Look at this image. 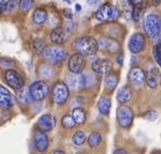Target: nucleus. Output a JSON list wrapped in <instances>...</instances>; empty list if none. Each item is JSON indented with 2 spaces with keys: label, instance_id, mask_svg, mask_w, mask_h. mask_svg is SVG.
<instances>
[{
  "label": "nucleus",
  "instance_id": "1",
  "mask_svg": "<svg viewBox=\"0 0 161 154\" xmlns=\"http://www.w3.org/2000/svg\"><path fill=\"white\" fill-rule=\"evenodd\" d=\"M74 49L77 51V53H80L83 56H92L98 50V42L93 37H80L75 40Z\"/></svg>",
  "mask_w": 161,
  "mask_h": 154
},
{
  "label": "nucleus",
  "instance_id": "2",
  "mask_svg": "<svg viewBox=\"0 0 161 154\" xmlns=\"http://www.w3.org/2000/svg\"><path fill=\"white\" fill-rule=\"evenodd\" d=\"M144 29L151 38H158L161 35V19L156 14H148L144 20Z\"/></svg>",
  "mask_w": 161,
  "mask_h": 154
},
{
  "label": "nucleus",
  "instance_id": "3",
  "mask_svg": "<svg viewBox=\"0 0 161 154\" xmlns=\"http://www.w3.org/2000/svg\"><path fill=\"white\" fill-rule=\"evenodd\" d=\"M42 56H44L45 60H47L48 62L53 63V64H58L65 60L67 51L58 46H48L44 49Z\"/></svg>",
  "mask_w": 161,
  "mask_h": 154
},
{
  "label": "nucleus",
  "instance_id": "4",
  "mask_svg": "<svg viewBox=\"0 0 161 154\" xmlns=\"http://www.w3.org/2000/svg\"><path fill=\"white\" fill-rule=\"evenodd\" d=\"M119 16L120 11L118 10V8L109 3L103 4L96 12V19L100 22H113L117 21Z\"/></svg>",
  "mask_w": 161,
  "mask_h": 154
},
{
  "label": "nucleus",
  "instance_id": "5",
  "mask_svg": "<svg viewBox=\"0 0 161 154\" xmlns=\"http://www.w3.org/2000/svg\"><path fill=\"white\" fill-rule=\"evenodd\" d=\"M28 89H30L31 97H32V99L35 101L44 100V99L48 96V92H49L48 85L45 82H42V80L33 82Z\"/></svg>",
  "mask_w": 161,
  "mask_h": 154
},
{
  "label": "nucleus",
  "instance_id": "6",
  "mask_svg": "<svg viewBox=\"0 0 161 154\" xmlns=\"http://www.w3.org/2000/svg\"><path fill=\"white\" fill-rule=\"evenodd\" d=\"M69 92H70V90H69L67 84H64V82H57L53 86V93H51L53 101L56 104H59V105L64 104L69 98Z\"/></svg>",
  "mask_w": 161,
  "mask_h": 154
},
{
  "label": "nucleus",
  "instance_id": "7",
  "mask_svg": "<svg viewBox=\"0 0 161 154\" xmlns=\"http://www.w3.org/2000/svg\"><path fill=\"white\" fill-rule=\"evenodd\" d=\"M133 117H134L133 112H132V110L129 106L122 105L118 109L117 118L120 126L124 127V128H129L132 125V123H133Z\"/></svg>",
  "mask_w": 161,
  "mask_h": 154
},
{
  "label": "nucleus",
  "instance_id": "8",
  "mask_svg": "<svg viewBox=\"0 0 161 154\" xmlns=\"http://www.w3.org/2000/svg\"><path fill=\"white\" fill-rule=\"evenodd\" d=\"M69 70L73 74H80L86 65V60L80 53H75L69 60Z\"/></svg>",
  "mask_w": 161,
  "mask_h": 154
},
{
  "label": "nucleus",
  "instance_id": "9",
  "mask_svg": "<svg viewBox=\"0 0 161 154\" xmlns=\"http://www.w3.org/2000/svg\"><path fill=\"white\" fill-rule=\"evenodd\" d=\"M127 79H129V82L132 86L141 88L146 82V74L142 68L133 67V68H131V71L129 72Z\"/></svg>",
  "mask_w": 161,
  "mask_h": 154
},
{
  "label": "nucleus",
  "instance_id": "10",
  "mask_svg": "<svg viewBox=\"0 0 161 154\" xmlns=\"http://www.w3.org/2000/svg\"><path fill=\"white\" fill-rule=\"evenodd\" d=\"M4 80L14 90H20L24 87V80L18 72L13 70H8L4 73Z\"/></svg>",
  "mask_w": 161,
  "mask_h": 154
},
{
  "label": "nucleus",
  "instance_id": "11",
  "mask_svg": "<svg viewBox=\"0 0 161 154\" xmlns=\"http://www.w3.org/2000/svg\"><path fill=\"white\" fill-rule=\"evenodd\" d=\"M145 48V37L143 34H136L132 35L129 41V49L132 53H139L141 51H143V49Z\"/></svg>",
  "mask_w": 161,
  "mask_h": 154
},
{
  "label": "nucleus",
  "instance_id": "12",
  "mask_svg": "<svg viewBox=\"0 0 161 154\" xmlns=\"http://www.w3.org/2000/svg\"><path fill=\"white\" fill-rule=\"evenodd\" d=\"M54 125H56V118L51 114H44L39 117L38 122H37V126L40 131H50L53 129Z\"/></svg>",
  "mask_w": 161,
  "mask_h": 154
},
{
  "label": "nucleus",
  "instance_id": "13",
  "mask_svg": "<svg viewBox=\"0 0 161 154\" xmlns=\"http://www.w3.org/2000/svg\"><path fill=\"white\" fill-rule=\"evenodd\" d=\"M92 68L95 73L100 75H108L111 72V68H112V64L109 60L106 59H98L93 63Z\"/></svg>",
  "mask_w": 161,
  "mask_h": 154
},
{
  "label": "nucleus",
  "instance_id": "14",
  "mask_svg": "<svg viewBox=\"0 0 161 154\" xmlns=\"http://www.w3.org/2000/svg\"><path fill=\"white\" fill-rule=\"evenodd\" d=\"M34 142H35V148H36V150L38 152H45L49 144L48 136L46 135V132L38 130V131L35 132Z\"/></svg>",
  "mask_w": 161,
  "mask_h": 154
},
{
  "label": "nucleus",
  "instance_id": "15",
  "mask_svg": "<svg viewBox=\"0 0 161 154\" xmlns=\"http://www.w3.org/2000/svg\"><path fill=\"white\" fill-rule=\"evenodd\" d=\"M146 82L150 88L155 89L161 84V74L159 70L156 67H151L146 74Z\"/></svg>",
  "mask_w": 161,
  "mask_h": 154
},
{
  "label": "nucleus",
  "instance_id": "16",
  "mask_svg": "<svg viewBox=\"0 0 161 154\" xmlns=\"http://www.w3.org/2000/svg\"><path fill=\"white\" fill-rule=\"evenodd\" d=\"M51 41L57 45L63 44L68 39V30L63 27H56L50 34Z\"/></svg>",
  "mask_w": 161,
  "mask_h": 154
},
{
  "label": "nucleus",
  "instance_id": "17",
  "mask_svg": "<svg viewBox=\"0 0 161 154\" xmlns=\"http://www.w3.org/2000/svg\"><path fill=\"white\" fill-rule=\"evenodd\" d=\"M97 42H98V48L100 50L115 52L119 49V44L115 40H112L110 38H100Z\"/></svg>",
  "mask_w": 161,
  "mask_h": 154
},
{
  "label": "nucleus",
  "instance_id": "18",
  "mask_svg": "<svg viewBox=\"0 0 161 154\" xmlns=\"http://www.w3.org/2000/svg\"><path fill=\"white\" fill-rule=\"evenodd\" d=\"M132 98V91L130 89L129 86H123L122 88L119 89L117 94V100L119 101V103L124 104L127 103Z\"/></svg>",
  "mask_w": 161,
  "mask_h": 154
},
{
  "label": "nucleus",
  "instance_id": "19",
  "mask_svg": "<svg viewBox=\"0 0 161 154\" xmlns=\"http://www.w3.org/2000/svg\"><path fill=\"white\" fill-rule=\"evenodd\" d=\"M47 16L48 15H47L46 10L42 8H38L34 11V13H33V22H34V24H36V25H42L46 22Z\"/></svg>",
  "mask_w": 161,
  "mask_h": 154
},
{
  "label": "nucleus",
  "instance_id": "20",
  "mask_svg": "<svg viewBox=\"0 0 161 154\" xmlns=\"http://www.w3.org/2000/svg\"><path fill=\"white\" fill-rule=\"evenodd\" d=\"M118 82H119V77L115 73H112V74H108L107 77L105 79V87L106 89L109 90V91H113L118 86Z\"/></svg>",
  "mask_w": 161,
  "mask_h": 154
},
{
  "label": "nucleus",
  "instance_id": "21",
  "mask_svg": "<svg viewBox=\"0 0 161 154\" xmlns=\"http://www.w3.org/2000/svg\"><path fill=\"white\" fill-rule=\"evenodd\" d=\"M98 110L101 114L103 115H108L109 112H110V109H111V101L110 99L106 98V97H103V98L99 99L98 101Z\"/></svg>",
  "mask_w": 161,
  "mask_h": 154
},
{
  "label": "nucleus",
  "instance_id": "22",
  "mask_svg": "<svg viewBox=\"0 0 161 154\" xmlns=\"http://www.w3.org/2000/svg\"><path fill=\"white\" fill-rule=\"evenodd\" d=\"M72 117L74 118L75 123L79 125H82L86 122V112L80 108H75L72 112Z\"/></svg>",
  "mask_w": 161,
  "mask_h": 154
},
{
  "label": "nucleus",
  "instance_id": "23",
  "mask_svg": "<svg viewBox=\"0 0 161 154\" xmlns=\"http://www.w3.org/2000/svg\"><path fill=\"white\" fill-rule=\"evenodd\" d=\"M18 100L20 103L22 104H27L31 102L32 100V97L30 93V89H25L24 87L18 90Z\"/></svg>",
  "mask_w": 161,
  "mask_h": 154
},
{
  "label": "nucleus",
  "instance_id": "24",
  "mask_svg": "<svg viewBox=\"0 0 161 154\" xmlns=\"http://www.w3.org/2000/svg\"><path fill=\"white\" fill-rule=\"evenodd\" d=\"M103 141V136L99 132H92L88 137V144L91 148H96Z\"/></svg>",
  "mask_w": 161,
  "mask_h": 154
},
{
  "label": "nucleus",
  "instance_id": "25",
  "mask_svg": "<svg viewBox=\"0 0 161 154\" xmlns=\"http://www.w3.org/2000/svg\"><path fill=\"white\" fill-rule=\"evenodd\" d=\"M0 106L3 109H11L13 106V100L12 96H4V94H0Z\"/></svg>",
  "mask_w": 161,
  "mask_h": 154
},
{
  "label": "nucleus",
  "instance_id": "26",
  "mask_svg": "<svg viewBox=\"0 0 161 154\" xmlns=\"http://www.w3.org/2000/svg\"><path fill=\"white\" fill-rule=\"evenodd\" d=\"M32 48H33V51L35 52V53H42V51H44V49L46 48L44 45V40L40 39V38H36L33 40L32 42Z\"/></svg>",
  "mask_w": 161,
  "mask_h": 154
},
{
  "label": "nucleus",
  "instance_id": "27",
  "mask_svg": "<svg viewBox=\"0 0 161 154\" xmlns=\"http://www.w3.org/2000/svg\"><path fill=\"white\" fill-rule=\"evenodd\" d=\"M72 141L76 146H82L84 144V142L86 141V136L83 131H76L72 137Z\"/></svg>",
  "mask_w": 161,
  "mask_h": 154
},
{
  "label": "nucleus",
  "instance_id": "28",
  "mask_svg": "<svg viewBox=\"0 0 161 154\" xmlns=\"http://www.w3.org/2000/svg\"><path fill=\"white\" fill-rule=\"evenodd\" d=\"M61 123H62V126L64 127V128L67 129H71L73 128V127L76 125V123H75L74 118L72 117V115H65L62 117V120H61Z\"/></svg>",
  "mask_w": 161,
  "mask_h": 154
},
{
  "label": "nucleus",
  "instance_id": "29",
  "mask_svg": "<svg viewBox=\"0 0 161 154\" xmlns=\"http://www.w3.org/2000/svg\"><path fill=\"white\" fill-rule=\"evenodd\" d=\"M67 86L70 89H77V74L69 75L67 77Z\"/></svg>",
  "mask_w": 161,
  "mask_h": 154
},
{
  "label": "nucleus",
  "instance_id": "30",
  "mask_svg": "<svg viewBox=\"0 0 161 154\" xmlns=\"http://www.w3.org/2000/svg\"><path fill=\"white\" fill-rule=\"evenodd\" d=\"M34 1L33 0H20L19 1V8L22 11H28L31 8H33Z\"/></svg>",
  "mask_w": 161,
  "mask_h": 154
},
{
  "label": "nucleus",
  "instance_id": "31",
  "mask_svg": "<svg viewBox=\"0 0 161 154\" xmlns=\"http://www.w3.org/2000/svg\"><path fill=\"white\" fill-rule=\"evenodd\" d=\"M153 58L161 67V44L156 45L155 48H153Z\"/></svg>",
  "mask_w": 161,
  "mask_h": 154
},
{
  "label": "nucleus",
  "instance_id": "32",
  "mask_svg": "<svg viewBox=\"0 0 161 154\" xmlns=\"http://www.w3.org/2000/svg\"><path fill=\"white\" fill-rule=\"evenodd\" d=\"M16 7H18V0H9L8 2H6L4 11H12Z\"/></svg>",
  "mask_w": 161,
  "mask_h": 154
},
{
  "label": "nucleus",
  "instance_id": "33",
  "mask_svg": "<svg viewBox=\"0 0 161 154\" xmlns=\"http://www.w3.org/2000/svg\"><path fill=\"white\" fill-rule=\"evenodd\" d=\"M145 117L149 120H155L156 118L158 117V113L156 112V111H150V112H148L147 114L145 115Z\"/></svg>",
  "mask_w": 161,
  "mask_h": 154
},
{
  "label": "nucleus",
  "instance_id": "34",
  "mask_svg": "<svg viewBox=\"0 0 161 154\" xmlns=\"http://www.w3.org/2000/svg\"><path fill=\"white\" fill-rule=\"evenodd\" d=\"M1 64L6 67H11L13 65V62L11 60H8V59H1Z\"/></svg>",
  "mask_w": 161,
  "mask_h": 154
},
{
  "label": "nucleus",
  "instance_id": "35",
  "mask_svg": "<svg viewBox=\"0 0 161 154\" xmlns=\"http://www.w3.org/2000/svg\"><path fill=\"white\" fill-rule=\"evenodd\" d=\"M0 94H4V96H11L10 91L7 88H4L3 86H0Z\"/></svg>",
  "mask_w": 161,
  "mask_h": 154
},
{
  "label": "nucleus",
  "instance_id": "36",
  "mask_svg": "<svg viewBox=\"0 0 161 154\" xmlns=\"http://www.w3.org/2000/svg\"><path fill=\"white\" fill-rule=\"evenodd\" d=\"M63 13H64V15H65V18L67 19H72V13H71V11L69 10V9H65L64 11H63Z\"/></svg>",
  "mask_w": 161,
  "mask_h": 154
},
{
  "label": "nucleus",
  "instance_id": "37",
  "mask_svg": "<svg viewBox=\"0 0 161 154\" xmlns=\"http://www.w3.org/2000/svg\"><path fill=\"white\" fill-rule=\"evenodd\" d=\"M130 1H131L135 7H138L143 3V0H130Z\"/></svg>",
  "mask_w": 161,
  "mask_h": 154
},
{
  "label": "nucleus",
  "instance_id": "38",
  "mask_svg": "<svg viewBox=\"0 0 161 154\" xmlns=\"http://www.w3.org/2000/svg\"><path fill=\"white\" fill-rule=\"evenodd\" d=\"M113 154H127V152L125 150H123V149H118V150L114 151Z\"/></svg>",
  "mask_w": 161,
  "mask_h": 154
},
{
  "label": "nucleus",
  "instance_id": "39",
  "mask_svg": "<svg viewBox=\"0 0 161 154\" xmlns=\"http://www.w3.org/2000/svg\"><path fill=\"white\" fill-rule=\"evenodd\" d=\"M117 62L119 63L120 65H122V63H123V54H119V56H118Z\"/></svg>",
  "mask_w": 161,
  "mask_h": 154
},
{
  "label": "nucleus",
  "instance_id": "40",
  "mask_svg": "<svg viewBox=\"0 0 161 154\" xmlns=\"http://www.w3.org/2000/svg\"><path fill=\"white\" fill-rule=\"evenodd\" d=\"M87 2H88L89 4H95L98 2V0H87Z\"/></svg>",
  "mask_w": 161,
  "mask_h": 154
},
{
  "label": "nucleus",
  "instance_id": "41",
  "mask_svg": "<svg viewBox=\"0 0 161 154\" xmlns=\"http://www.w3.org/2000/svg\"><path fill=\"white\" fill-rule=\"evenodd\" d=\"M53 154H65V153L61 150H57V151H54V152H53Z\"/></svg>",
  "mask_w": 161,
  "mask_h": 154
},
{
  "label": "nucleus",
  "instance_id": "42",
  "mask_svg": "<svg viewBox=\"0 0 161 154\" xmlns=\"http://www.w3.org/2000/svg\"><path fill=\"white\" fill-rule=\"evenodd\" d=\"M75 8H76V11L80 10V4H76V6H75Z\"/></svg>",
  "mask_w": 161,
  "mask_h": 154
},
{
  "label": "nucleus",
  "instance_id": "43",
  "mask_svg": "<svg viewBox=\"0 0 161 154\" xmlns=\"http://www.w3.org/2000/svg\"><path fill=\"white\" fill-rule=\"evenodd\" d=\"M65 2H67V3H72L73 2V0H64Z\"/></svg>",
  "mask_w": 161,
  "mask_h": 154
},
{
  "label": "nucleus",
  "instance_id": "44",
  "mask_svg": "<svg viewBox=\"0 0 161 154\" xmlns=\"http://www.w3.org/2000/svg\"><path fill=\"white\" fill-rule=\"evenodd\" d=\"M151 154H161V152H159V151H155V152H153Z\"/></svg>",
  "mask_w": 161,
  "mask_h": 154
},
{
  "label": "nucleus",
  "instance_id": "45",
  "mask_svg": "<svg viewBox=\"0 0 161 154\" xmlns=\"http://www.w3.org/2000/svg\"><path fill=\"white\" fill-rule=\"evenodd\" d=\"M2 13V10H1V9H0V14H1Z\"/></svg>",
  "mask_w": 161,
  "mask_h": 154
}]
</instances>
